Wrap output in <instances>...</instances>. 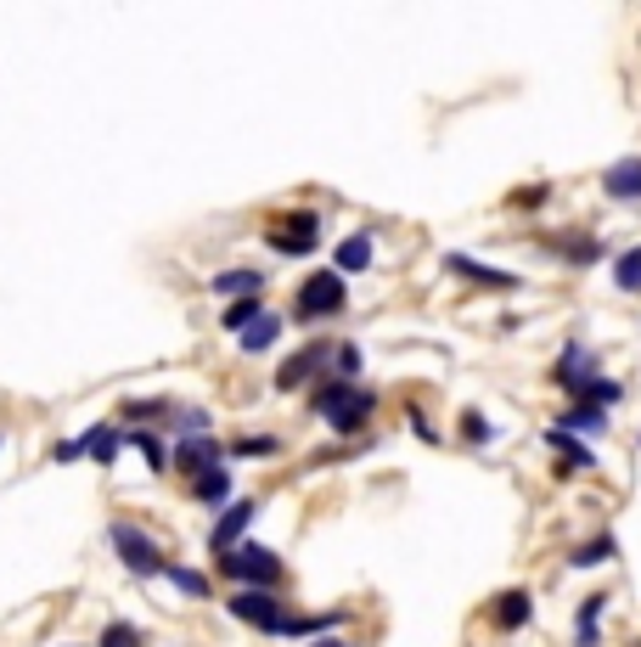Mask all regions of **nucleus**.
Returning a JSON list of instances; mask_svg holds the SVG:
<instances>
[{"label": "nucleus", "instance_id": "31", "mask_svg": "<svg viewBox=\"0 0 641 647\" xmlns=\"http://www.w3.org/2000/svg\"><path fill=\"white\" fill-rule=\"evenodd\" d=\"M231 451H236V457H276L281 439H276V434H248V439H236Z\"/></svg>", "mask_w": 641, "mask_h": 647}, {"label": "nucleus", "instance_id": "5", "mask_svg": "<svg viewBox=\"0 0 641 647\" xmlns=\"http://www.w3.org/2000/svg\"><path fill=\"white\" fill-rule=\"evenodd\" d=\"M316 237H321V215H316V209H287V215H276V220L265 226V242L276 248V254H287V260L310 254Z\"/></svg>", "mask_w": 641, "mask_h": 647}, {"label": "nucleus", "instance_id": "1", "mask_svg": "<svg viewBox=\"0 0 641 647\" xmlns=\"http://www.w3.org/2000/svg\"><path fill=\"white\" fill-rule=\"evenodd\" d=\"M310 412H316L321 423H332V434H361V428L372 423V412H377V394L361 388L355 377H327V383H316V394H310Z\"/></svg>", "mask_w": 641, "mask_h": 647}, {"label": "nucleus", "instance_id": "22", "mask_svg": "<svg viewBox=\"0 0 641 647\" xmlns=\"http://www.w3.org/2000/svg\"><path fill=\"white\" fill-rule=\"evenodd\" d=\"M124 445H135V451L146 457V468H153V473H164V468H169V445H164L153 428H124Z\"/></svg>", "mask_w": 641, "mask_h": 647}, {"label": "nucleus", "instance_id": "21", "mask_svg": "<svg viewBox=\"0 0 641 647\" xmlns=\"http://www.w3.org/2000/svg\"><path fill=\"white\" fill-rule=\"evenodd\" d=\"M568 401H574V406H603V412H608V406L625 401V383H614V377H590L585 388L568 394Z\"/></svg>", "mask_w": 641, "mask_h": 647}, {"label": "nucleus", "instance_id": "13", "mask_svg": "<svg viewBox=\"0 0 641 647\" xmlns=\"http://www.w3.org/2000/svg\"><path fill=\"white\" fill-rule=\"evenodd\" d=\"M445 271L462 276V282H478V287H496V293H518V276H512V271L478 265V260H467V254H445Z\"/></svg>", "mask_w": 641, "mask_h": 647}, {"label": "nucleus", "instance_id": "8", "mask_svg": "<svg viewBox=\"0 0 641 647\" xmlns=\"http://www.w3.org/2000/svg\"><path fill=\"white\" fill-rule=\"evenodd\" d=\"M484 614H489V625H496L501 636H512V630H523L534 619V596H529V585H507V591L489 596Z\"/></svg>", "mask_w": 641, "mask_h": 647}, {"label": "nucleus", "instance_id": "9", "mask_svg": "<svg viewBox=\"0 0 641 647\" xmlns=\"http://www.w3.org/2000/svg\"><path fill=\"white\" fill-rule=\"evenodd\" d=\"M590 377H603L597 355H590V350H585L579 338H574V343H563V355L552 361V383H557L563 394H574V388H585Z\"/></svg>", "mask_w": 641, "mask_h": 647}, {"label": "nucleus", "instance_id": "28", "mask_svg": "<svg viewBox=\"0 0 641 647\" xmlns=\"http://www.w3.org/2000/svg\"><path fill=\"white\" fill-rule=\"evenodd\" d=\"M614 287L619 293H641V248H625L614 260Z\"/></svg>", "mask_w": 641, "mask_h": 647}, {"label": "nucleus", "instance_id": "30", "mask_svg": "<svg viewBox=\"0 0 641 647\" xmlns=\"http://www.w3.org/2000/svg\"><path fill=\"white\" fill-rule=\"evenodd\" d=\"M462 439L467 445H489V439H496V423H489L484 412H462Z\"/></svg>", "mask_w": 641, "mask_h": 647}, {"label": "nucleus", "instance_id": "4", "mask_svg": "<svg viewBox=\"0 0 641 647\" xmlns=\"http://www.w3.org/2000/svg\"><path fill=\"white\" fill-rule=\"evenodd\" d=\"M343 305H350V287H343V271H316L305 276V287L292 293V321H332L343 316Z\"/></svg>", "mask_w": 641, "mask_h": 647}, {"label": "nucleus", "instance_id": "19", "mask_svg": "<svg viewBox=\"0 0 641 647\" xmlns=\"http://www.w3.org/2000/svg\"><path fill=\"white\" fill-rule=\"evenodd\" d=\"M366 265H372V231L343 237V242H338V254H332V271H350V276H361Z\"/></svg>", "mask_w": 641, "mask_h": 647}, {"label": "nucleus", "instance_id": "16", "mask_svg": "<svg viewBox=\"0 0 641 647\" xmlns=\"http://www.w3.org/2000/svg\"><path fill=\"white\" fill-rule=\"evenodd\" d=\"M603 608H608V591L585 596L579 614H574V647H597L603 641Z\"/></svg>", "mask_w": 641, "mask_h": 647}, {"label": "nucleus", "instance_id": "11", "mask_svg": "<svg viewBox=\"0 0 641 647\" xmlns=\"http://www.w3.org/2000/svg\"><path fill=\"white\" fill-rule=\"evenodd\" d=\"M254 513H259V502H231V507H220V518H214V529H209L214 558H220V552H231V546H242V535H248Z\"/></svg>", "mask_w": 641, "mask_h": 647}, {"label": "nucleus", "instance_id": "35", "mask_svg": "<svg viewBox=\"0 0 641 647\" xmlns=\"http://www.w3.org/2000/svg\"><path fill=\"white\" fill-rule=\"evenodd\" d=\"M332 366H338V377H361V350H355V343H338Z\"/></svg>", "mask_w": 641, "mask_h": 647}, {"label": "nucleus", "instance_id": "23", "mask_svg": "<svg viewBox=\"0 0 641 647\" xmlns=\"http://www.w3.org/2000/svg\"><path fill=\"white\" fill-rule=\"evenodd\" d=\"M85 445H90V462H102V468H113V457H119V445H124V428H113V423H102V428H85Z\"/></svg>", "mask_w": 641, "mask_h": 647}, {"label": "nucleus", "instance_id": "18", "mask_svg": "<svg viewBox=\"0 0 641 647\" xmlns=\"http://www.w3.org/2000/svg\"><path fill=\"white\" fill-rule=\"evenodd\" d=\"M191 495L203 507H231V468L220 462V468H209V473H197L191 479Z\"/></svg>", "mask_w": 641, "mask_h": 647}, {"label": "nucleus", "instance_id": "24", "mask_svg": "<svg viewBox=\"0 0 641 647\" xmlns=\"http://www.w3.org/2000/svg\"><path fill=\"white\" fill-rule=\"evenodd\" d=\"M209 287H214L220 298H225V293H236V298H254V293H265V276H259V271H220Z\"/></svg>", "mask_w": 641, "mask_h": 647}, {"label": "nucleus", "instance_id": "29", "mask_svg": "<svg viewBox=\"0 0 641 647\" xmlns=\"http://www.w3.org/2000/svg\"><path fill=\"white\" fill-rule=\"evenodd\" d=\"M169 585H175L180 596H209V574H197V569H186V563H169Z\"/></svg>", "mask_w": 641, "mask_h": 647}, {"label": "nucleus", "instance_id": "39", "mask_svg": "<svg viewBox=\"0 0 641 647\" xmlns=\"http://www.w3.org/2000/svg\"><path fill=\"white\" fill-rule=\"evenodd\" d=\"M0 445H7V434H0Z\"/></svg>", "mask_w": 641, "mask_h": 647}, {"label": "nucleus", "instance_id": "32", "mask_svg": "<svg viewBox=\"0 0 641 647\" xmlns=\"http://www.w3.org/2000/svg\"><path fill=\"white\" fill-rule=\"evenodd\" d=\"M546 197H552V186H523V191H512V197H507V209H518V215H534L540 204H546Z\"/></svg>", "mask_w": 641, "mask_h": 647}, {"label": "nucleus", "instance_id": "17", "mask_svg": "<svg viewBox=\"0 0 641 647\" xmlns=\"http://www.w3.org/2000/svg\"><path fill=\"white\" fill-rule=\"evenodd\" d=\"M552 254L563 265H597L608 254V242L603 237H552Z\"/></svg>", "mask_w": 641, "mask_h": 647}, {"label": "nucleus", "instance_id": "27", "mask_svg": "<svg viewBox=\"0 0 641 647\" xmlns=\"http://www.w3.org/2000/svg\"><path fill=\"white\" fill-rule=\"evenodd\" d=\"M563 428L568 434H608V412L603 406H568L563 412Z\"/></svg>", "mask_w": 641, "mask_h": 647}, {"label": "nucleus", "instance_id": "3", "mask_svg": "<svg viewBox=\"0 0 641 647\" xmlns=\"http://www.w3.org/2000/svg\"><path fill=\"white\" fill-rule=\"evenodd\" d=\"M214 574H220V580H236L242 591H248V585H265V591H270V585H281L287 569H281V558L270 552V546L242 540V546H231V552L214 558Z\"/></svg>", "mask_w": 641, "mask_h": 647}, {"label": "nucleus", "instance_id": "33", "mask_svg": "<svg viewBox=\"0 0 641 647\" xmlns=\"http://www.w3.org/2000/svg\"><path fill=\"white\" fill-rule=\"evenodd\" d=\"M96 647H141V630H135V625H124V619H113Z\"/></svg>", "mask_w": 641, "mask_h": 647}, {"label": "nucleus", "instance_id": "25", "mask_svg": "<svg viewBox=\"0 0 641 647\" xmlns=\"http://www.w3.org/2000/svg\"><path fill=\"white\" fill-rule=\"evenodd\" d=\"M276 338H281V316H276V310H265L248 332H242V350H248V355H265Z\"/></svg>", "mask_w": 641, "mask_h": 647}, {"label": "nucleus", "instance_id": "10", "mask_svg": "<svg viewBox=\"0 0 641 647\" xmlns=\"http://www.w3.org/2000/svg\"><path fill=\"white\" fill-rule=\"evenodd\" d=\"M332 355H338V343H305L299 355H287V361L276 366V388H281V394H292L299 383H310V377H316Z\"/></svg>", "mask_w": 641, "mask_h": 647}, {"label": "nucleus", "instance_id": "37", "mask_svg": "<svg viewBox=\"0 0 641 647\" xmlns=\"http://www.w3.org/2000/svg\"><path fill=\"white\" fill-rule=\"evenodd\" d=\"M411 428H417V439H428V445H439V434H433V428H428V417H422V412H417V406H411Z\"/></svg>", "mask_w": 641, "mask_h": 647}, {"label": "nucleus", "instance_id": "6", "mask_svg": "<svg viewBox=\"0 0 641 647\" xmlns=\"http://www.w3.org/2000/svg\"><path fill=\"white\" fill-rule=\"evenodd\" d=\"M220 462H225V445H220L214 434H186V439L169 445V468H175L180 479H197V473H209V468H220Z\"/></svg>", "mask_w": 641, "mask_h": 647}, {"label": "nucleus", "instance_id": "38", "mask_svg": "<svg viewBox=\"0 0 641 647\" xmlns=\"http://www.w3.org/2000/svg\"><path fill=\"white\" fill-rule=\"evenodd\" d=\"M310 647H355V641H332V636H316Z\"/></svg>", "mask_w": 641, "mask_h": 647}, {"label": "nucleus", "instance_id": "12", "mask_svg": "<svg viewBox=\"0 0 641 647\" xmlns=\"http://www.w3.org/2000/svg\"><path fill=\"white\" fill-rule=\"evenodd\" d=\"M546 445L563 457V479H568V473H590V468H597V451H590L585 439H574L563 423H552V428H546Z\"/></svg>", "mask_w": 641, "mask_h": 647}, {"label": "nucleus", "instance_id": "26", "mask_svg": "<svg viewBox=\"0 0 641 647\" xmlns=\"http://www.w3.org/2000/svg\"><path fill=\"white\" fill-rule=\"evenodd\" d=\"M259 316H265V298L254 293V298H236V305H225V316H220V321H225V327H231V332L242 338V332H248V327H254Z\"/></svg>", "mask_w": 641, "mask_h": 647}, {"label": "nucleus", "instance_id": "34", "mask_svg": "<svg viewBox=\"0 0 641 647\" xmlns=\"http://www.w3.org/2000/svg\"><path fill=\"white\" fill-rule=\"evenodd\" d=\"M169 412H175L169 401H130V406H124V417H130V423H146V417H169Z\"/></svg>", "mask_w": 641, "mask_h": 647}, {"label": "nucleus", "instance_id": "15", "mask_svg": "<svg viewBox=\"0 0 641 647\" xmlns=\"http://www.w3.org/2000/svg\"><path fill=\"white\" fill-rule=\"evenodd\" d=\"M350 619V608H327V614H287L276 636H292V641H310V636H327Z\"/></svg>", "mask_w": 641, "mask_h": 647}, {"label": "nucleus", "instance_id": "7", "mask_svg": "<svg viewBox=\"0 0 641 647\" xmlns=\"http://www.w3.org/2000/svg\"><path fill=\"white\" fill-rule=\"evenodd\" d=\"M242 625H254V630H265V636H276L281 630V619H287V608L276 603V591H265V585H248V591H236L231 603H225Z\"/></svg>", "mask_w": 641, "mask_h": 647}, {"label": "nucleus", "instance_id": "20", "mask_svg": "<svg viewBox=\"0 0 641 647\" xmlns=\"http://www.w3.org/2000/svg\"><path fill=\"white\" fill-rule=\"evenodd\" d=\"M619 558V540L603 529V535H590L585 546H574V552H568V569H597V563H614Z\"/></svg>", "mask_w": 641, "mask_h": 647}, {"label": "nucleus", "instance_id": "14", "mask_svg": "<svg viewBox=\"0 0 641 647\" xmlns=\"http://www.w3.org/2000/svg\"><path fill=\"white\" fill-rule=\"evenodd\" d=\"M603 191L614 204H641V158H619L603 169Z\"/></svg>", "mask_w": 641, "mask_h": 647}, {"label": "nucleus", "instance_id": "36", "mask_svg": "<svg viewBox=\"0 0 641 647\" xmlns=\"http://www.w3.org/2000/svg\"><path fill=\"white\" fill-rule=\"evenodd\" d=\"M52 457H57V462H79V457H90V445H85V434H79V439H57Z\"/></svg>", "mask_w": 641, "mask_h": 647}, {"label": "nucleus", "instance_id": "2", "mask_svg": "<svg viewBox=\"0 0 641 647\" xmlns=\"http://www.w3.org/2000/svg\"><path fill=\"white\" fill-rule=\"evenodd\" d=\"M108 546L119 552V563L135 574V580H158V574H169V558H164V546L146 535L135 518H113L108 524Z\"/></svg>", "mask_w": 641, "mask_h": 647}]
</instances>
